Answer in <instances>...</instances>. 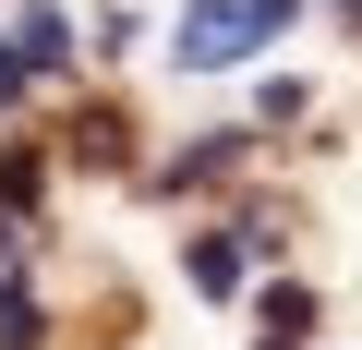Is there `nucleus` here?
<instances>
[{
	"instance_id": "1",
	"label": "nucleus",
	"mask_w": 362,
	"mask_h": 350,
	"mask_svg": "<svg viewBox=\"0 0 362 350\" xmlns=\"http://www.w3.org/2000/svg\"><path fill=\"white\" fill-rule=\"evenodd\" d=\"M169 49H181V73H218V61H242V49H254V13H242V0H194Z\"/></svg>"
},
{
	"instance_id": "2",
	"label": "nucleus",
	"mask_w": 362,
	"mask_h": 350,
	"mask_svg": "<svg viewBox=\"0 0 362 350\" xmlns=\"http://www.w3.org/2000/svg\"><path fill=\"white\" fill-rule=\"evenodd\" d=\"M13 61H25V73H61V61H73V13L25 0V13H13Z\"/></svg>"
},
{
	"instance_id": "3",
	"label": "nucleus",
	"mask_w": 362,
	"mask_h": 350,
	"mask_svg": "<svg viewBox=\"0 0 362 350\" xmlns=\"http://www.w3.org/2000/svg\"><path fill=\"white\" fill-rule=\"evenodd\" d=\"M37 326H49V314H37L13 278H0V350H37Z\"/></svg>"
},
{
	"instance_id": "4",
	"label": "nucleus",
	"mask_w": 362,
	"mask_h": 350,
	"mask_svg": "<svg viewBox=\"0 0 362 350\" xmlns=\"http://www.w3.org/2000/svg\"><path fill=\"white\" fill-rule=\"evenodd\" d=\"M242 278V242H194V290H230Z\"/></svg>"
},
{
	"instance_id": "5",
	"label": "nucleus",
	"mask_w": 362,
	"mask_h": 350,
	"mask_svg": "<svg viewBox=\"0 0 362 350\" xmlns=\"http://www.w3.org/2000/svg\"><path fill=\"white\" fill-rule=\"evenodd\" d=\"M254 13V37H278V25H302V0H242Z\"/></svg>"
},
{
	"instance_id": "6",
	"label": "nucleus",
	"mask_w": 362,
	"mask_h": 350,
	"mask_svg": "<svg viewBox=\"0 0 362 350\" xmlns=\"http://www.w3.org/2000/svg\"><path fill=\"white\" fill-rule=\"evenodd\" d=\"M13 97H25V61H13V49H0V109H13Z\"/></svg>"
},
{
	"instance_id": "7",
	"label": "nucleus",
	"mask_w": 362,
	"mask_h": 350,
	"mask_svg": "<svg viewBox=\"0 0 362 350\" xmlns=\"http://www.w3.org/2000/svg\"><path fill=\"white\" fill-rule=\"evenodd\" d=\"M0 254H13V218H0Z\"/></svg>"
}]
</instances>
